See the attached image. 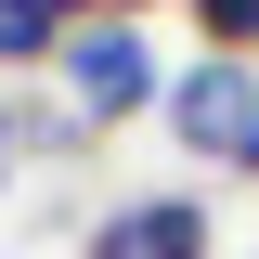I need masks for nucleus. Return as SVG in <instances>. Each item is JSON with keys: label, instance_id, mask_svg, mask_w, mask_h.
I'll use <instances>...</instances> for the list:
<instances>
[{"label": "nucleus", "instance_id": "nucleus-1", "mask_svg": "<svg viewBox=\"0 0 259 259\" xmlns=\"http://www.w3.org/2000/svg\"><path fill=\"white\" fill-rule=\"evenodd\" d=\"M52 78H65V117L78 130H130V117H156V91H168V65H156L143 26H65Z\"/></svg>", "mask_w": 259, "mask_h": 259}, {"label": "nucleus", "instance_id": "nucleus-7", "mask_svg": "<svg viewBox=\"0 0 259 259\" xmlns=\"http://www.w3.org/2000/svg\"><path fill=\"white\" fill-rule=\"evenodd\" d=\"M13 156H26V117H13V104H0V182H13Z\"/></svg>", "mask_w": 259, "mask_h": 259}, {"label": "nucleus", "instance_id": "nucleus-6", "mask_svg": "<svg viewBox=\"0 0 259 259\" xmlns=\"http://www.w3.org/2000/svg\"><path fill=\"white\" fill-rule=\"evenodd\" d=\"M65 26H143V13H156V0H52Z\"/></svg>", "mask_w": 259, "mask_h": 259}, {"label": "nucleus", "instance_id": "nucleus-8", "mask_svg": "<svg viewBox=\"0 0 259 259\" xmlns=\"http://www.w3.org/2000/svg\"><path fill=\"white\" fill-rule=\"evenodd\" d=\"M221 168H233V182H259V130H246V143H233V156H221Z\"/></svg>", "mask_w": 259, "mask_h": 259}, {"label": "nucleus", "instance_id": "nucleus-5", "mask_svg": "<svg viewBox=\"0 0 259 259\" xmlns=\"http://www.w3.org/2000/svg\"><path fill=\"white\" fill-rule=\"evenodd\" d=\"M194 13V52H221V65H259V0H182Z\"/></svg>", "mask_w": 259, "mask_h": 259}, {"label": "nucleus", "instance_id": "nucleus-3", "mask_svg": "<svg viewBox=\"0 0 259 259\" xmlns=\"http://www.w3.org/2000/svg\"><path fill=\"white\" fill-rule=\"evenodd\" d=\"M78 259H221V233H207V194H130L91 221Z\"/></svg>", "mask_w": 259, "mask_h": 259}, {"label": "nucleus", "instance_id": "nucleus-4", "mask_svg": "<svg viewBox=\"0 0 259 259\" xmlns=\"http://www.w3.org/2000/svg\"><path fill=\"white\" fill-rule=\"evenodd\" d=\"M65 52V13L52 0H0V78H13V65H52Z\"/></svg>", "mask_w": 259, "mask_h": 259}, {"label": "nucleus", "instance_id": "nucleus-2", "mask_svg": "<svg viewBox=\"0 0 259 259\" xmlns=\"http://www.w3.org/2000/svg\"><path fill=\"white\" fill-rule=\"evenodd\" d=\"M156 117H168V143H182V156H207V168H221L233 143L259 130V65H221V52H194L182 78L156 91Z\"/></svg>", "mask_w": 259, "mask_h": 259}]
</instances>
